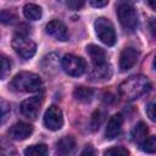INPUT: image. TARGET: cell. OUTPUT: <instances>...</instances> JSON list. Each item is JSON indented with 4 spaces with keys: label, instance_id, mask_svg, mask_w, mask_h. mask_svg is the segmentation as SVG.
I'll list each match as a JSON object with an SVG mask.
<instances>
[{
    "label": "cell",
    "instance_id": "603a6c76",
    "mask_svg": "<svg viewBox=\"0 0 156 156\" xmlns=\"http://www.w3.org/2000/svg\"><path fill=\"white\" fill-rule=\"evenodd\" d=\"M11 71V61L0 54V79H4Z\"/></svg>",
    "mask_w": 156,
    "mask_h": 156
},
{
    "label": "cell",
    "instance_id": "83f0119b",
    "mask_svg": "<svg viewBox=\"0 0 156 156\" xmlns=\"http://www.w3.org/2000/svg\"><path fill=\"white\" fill-rule=\"evenodd\" d=\"M89 1H90L91 6H94V7H104L108 4L110 0H89Z\"/></svg>",
    "mask_w": 156,
    "mask_h": 156
},
{
    "label": "cell",
    "instance_id": "5b68a950",
    "mask_svg": "<svg viewBox=\"0 0 156 156\" xmlns=\"http://www.w3.org/2000/svg\"><path fill=\"white\" fill-rule=\"evenodd\" d=\"M94 28H95V33L98 35V38L106 44L107 46H112L116 43V32L113 28V24L110 20L105 18V17H99L95 23H94Z\"/></svg>",
    "mask_w": 156,
    "mask_h": 156
},
{
    "label": "cell",
    "instance_id": "6da1fadb",
    "mask_svg": "<svg viewBox=\"0 0 156 156\" xmlns=\"http://www.w3.org/2000/svg\"><path fill=\"white\" fill-rule=\"evenodd\" d=\"M151 88L149 79L144 76H132L123 80L119 87V95L126 100H135L146 94Z\"/></svg>",
    "mask_w": 156,
    "mask_h": 156
},
{
    "label": "cell",
    "instance_id": "5bb4252c",
    "mask_svg": "<svg viewBox=\"0 0 156 156\" xmlns=\"http://www.w3.org/2000/svg\"><path fill=\"white\" fill-rule=\"evenodd\" d=\"M87 52L90 56L91 62L94 65H100V63L106 62V52L100 46L94 45V44H90V45L87 46Z\"/></svg>",
    "mask_w": 156,
    "mask_h": 156
},
{
    "label": "cell",
    "instance_id": "f1b7e54d",
    "mask_svg": "<svg viewBox=\"0 0 156 156\" xmlns=\"http://www.w3.org/2000/svg\"><path fill=\"white\" fill-rule=\"evenodd\" d=\"M87 154H88V155H94L95 152H94L91 149H85L84 151H82V154H80V155H82V156H84V155H87Z\"/></svg>",
    "mask_w": 156,
    "mask_h": 156
},
{
    "label": "cell",
    "instance_id": "484cf974",
    "mask_svg": "<svg viewBox=\"0 0 156 156\" xmlns=\"http://www.w3.org/2000/svg\"><path fill=\"white\" fill-rule=\"evenodd\" d=\"M84 5V0H67V6L72 10H78Z\"/></svg>",
    "mask_w": 156,
    "mask_h": 156
},
{
    "label": "cell",
    "instance_id": "52a82bcc",
    "mask_svg": "<svg viewBox=\"0 0 156 156\" xmlns=\"http://www.w3.org/2000/svg\"><path fill=\"white\" fill-rule=\"evenodd\" d=\"M44 126L50 130H58L63 126V115L60 107L51 105L44 115Z\"/></svg>",
    "mask_w": 156,
    "mask_h": 156
},
{
    "label": "cell",
    "instance_id": "f546056e",
    "mask_svg": "<svg viewBox=\"0 0 156 156\" xmlns=\"http://www.w3.org/2000/svg\"><path fill=\"white\" fill-rule=\"evenodd\" d=\"M149 1V4H150V6L152 7V9H155V0H147Z\"/></svg>",
    "mask_w": 156,
    "mask_h": 156
},
{
    "label": "cell",
    "instance_id": "8fae6325",
    "mask_svg": "<svg viewBox=\"0 0 156 156\" xmlns=\"http://www.w3.org/2000/svg\"><path fill=\"white\" fill-rule=\"evenodd\" d=\"M139 54L134 48H126L119 56V68L121 71L126 72L130 69L138 61Z\"/></svg>",
    "mask_w": 156,
    "mask_h": 156
},
{
    "label": "cell",
    "instance_id": "277c9868",
    "mask_svg": "<svg viewBox=\"0 0 156 156\" xmlns=\"http://www.w3.org/2000/svg\"><path fill=\"white\" fill-rule=\"evenodd\" d=\"M117 15H118V20L121 22V24L127 29V30H134L136 29L138 24H139V20H138V13L135 7L128 2H121L117 7Z\"/></svg>",
    "mask_w": 156,
    "mask_h": 156
},
{
    "label": "cell",
    "instance_id": "ba28073f",
    "mask_svg": "<svg viewBox=\"0 0 156 156\" xmlns=\"http://www.w3.org/2000/svg\"><path fill=\"white\" fill-rule=\"evenodd\" d=\"M43 104V99L40 96H33L26 99L21 104V112L29 119H35L40 112V107Z\"/></svg>",
    "mask_w": 156,
    "mask_h": 156
},
{
    "label": "cell",
    "instance_id": "3957f363",
    "mask_svg": "<svg viewBox=\"0 0 156 156\" xmlns=\"http://www.w3.org/2000/svg\"><path fill=\"white\" fill-rule=\"evenodd\" d=\"M12 48L15 51L23 58H30L37 50L35 43L28 37L27 32H23L22 29L17 30L12 39Z\"/></svg>",
    "mask_w": 156,
    "mask_h": 156
},
{
    "label": "cell",
    "instance_id": "9c48e42d",
    "mask_svg": "<svg viewBox=\"0 0 156 156\" xmlns=\"http://www.w3.org/2000/svg\"><path fill=\"white\" fill-rule=\"evenodd\" d=\"M45 30L49 35L54 37L55 39L57 40H61V41H65L68 39V32H67V28L66 26L58 21V20H52L50 21L46 27H45Z\"/></svg>",
    "mask_w": 156,
    "mask_h": 156
},
{
    "label": "cell",
    "instance_id": "4316f807",
    "mask_svg": "<svg viewBox=\"0 0 156 156\" xmlns=\"http://www.w3.org/2000/svg\"><path fill=\"white\" fill-rule=\"evenodd\" d=\"M146 115L149 116L151 121H155V104L154 102H150L146 106Z\"/></svg>",
    "mask_w": 156,
    "mask_h": 156
},
{
    "label": "cell",
    "instance_id": "2e32d148",
    "mask_svg": "<svg viewBox=\"0 0 156 156\" xmlns=\"http://www.w3.org/2000/svg\"><path fill=\"white\" fill-rule=\"evenodd\" d=\"M147 126L144 122H139L132 130V140L136 144H141L147 138Z\"/></svg>",
    "mask_w": 156,
    "mask_h": 156
},
{
    "label": "cell",
    "instance_id": "9a60e30c",
    "mask_svg": "<svg viewBox=\"0 0 156 156\" xmlns=\"http://www.w3.org/2000/svg\"><path fill=\"white\" fill-rule=\"evenodd\" d=\"M76 146V141L72 136H63L61 138L57 143H56V150L58 154L61 155H67V154H71L73 151Z\"/></svg>",
    "mask_w": 156,
    "mask_h": 156
},
{
    "label": "cell",
    "instance_id": "30bf717a",
    "mask_svg": "<svg viewBox=\"0 0 156 156\" xmlns=\"http://www.w3.org/2000/svg\"><path fill=\"white\" fill-rule=\"evenodd\" d=\"M33 133V127L29 123L17 122L9 129V136L13 140H24Z\"/></svg>",
    "mask_w": 156,
    "mask_h": 156
},
{
    "label": "cell",
    "instance_id": "ac0fdd59",
    "mask_svg": "<svg viewBox=\"0 0 156 156\" xmlns=\"http://www.w3.org/2000/svg\"><path fill=\"white\" fill-rule=\"evenodd\" d=\"M23 15L29 21H38L41 18L43 12H41L40 6H38L35 4H27L23 7Z\"/></svg>",
    "mask_w": 156,
    "mask_h": 156
},
{
    "label": "cell",
    "instance_id": "44dd1931",
    "mask_svg": "<svg viewBox=\"0 0 156 156\" xmlns=\"http://www.w3.org/2000/svg\"><path fill=\"white\" fill-rule=\"evenodd\" d=\"M141 146V150L147 152V154H154L156 151V139L154 135L147 136L141 144H139Z\"/></svg>",
    "mask_w": 156,
    "mask_h": 156
},
{
    "label": "cell",
    "instance_id": "7c38bea8",
    "mask_svg": "<svg viewBox=\"0 0 156 156\" xmlns=\"http://www.w3.org/2000/svg\"><path fill=\"white\" fill-rule=\"evenodd\" d=\"M122 124H123V117L121 113H116L113 115L108 122H107V127L105 130V135L107 139H115L122 129Z\"/></svg>",
    "mask_w": 156,
    "mask_h": 156
},
{
    "label": "cell",
    "instance_id": "cb8c5ba5",
    "mask_svg": "<svg viewBox=\"0 0 156 156\" xmlns=\"http://www.w3.org/2000/svg\"><path fill=\"white\" fill-rule=\"evenodd\" d=\"M106 156H126L129 154V151L127 149H124L123 146H116V147H111V149H107L105 152H104Z\"/></svg>",
    "mask_w": 156,
    "mask_h": 156
},
{
    "label": "cell",
    "instance_id": "4fadbf2b",
    "mask_svg": "<svg viewBox=\"0 0 156 156\" xmlns=\"http://www.w3.org/2000/svg\"><path fill=\"white\" fill-rule=\"evenodd\" d=\"M110 76H111L110 65L104 62L100 65H94V68L89 74V78L91 80H102V79H108Z\"/></svg>",
    "mask_w": 156,
    "mask_h": 156
},
{
    "label": "cell",
    "instance_id": "7a4b0ae2",
    "mask_svg": "<svg viewBox=\"0 0 156 156\" xmlns=\"http://www.w3.org/2000/svg\"><path fill=\"white\" fill-rule=\"evenodd\" d=\"M10 88L20 93H37L43 88V82L40 77L32 72H20L16 74L11 83Z\"/></svg>",
    "mask_w": 156,
    "mask_h": 156
},
{
    "label": "cell",
    "instance_id": "8992f818",
    "mask_svg": "<svg viewBox=\"0 0 156 156\" xmlns=\"http://www.w3.org/2000/svg\"><path fill=\"white\" fill-rule=\"evenodd\" d=\"M61 66H62V69L68 74V76H72V77H79L82 76L84 72H85V61L79 57V56H76V55H65L62 61H61Z\"/></svg>",
    "mask_w": 156,
    "mask_h": 156
},
{
    "label": "cell",
    "instance_id": "7402d4cb",
    "mask_svg": "<svg viewBox=\"0 0 156 156\" xmlns=\"http://www.w3.org/2000/svg\"><path fill=\"white\" fill-rule=\"evenodd\" d=\"M10 112H11L10 104L6 100L0 98V124H2L4 122L7 121V118L10 116Z\"/></svg>",
    "mask_w": 156,
    "mask_h": 156
},
{
    "label": "cell",
    "instance_id": "ffe728a7",
    "mask_svg": "<svg viewBox=\"0 0 156 156\" xmlns=\"http://www.w3.org/2000/svg\"><path fill=\"white\" fill-rule=\"evenodd\" d=\"M17 21V16L12 10H2L0 11V22L2 24H12Z\"/></svg>",
    "mask_w": 156,
    "mask_h": 156
},
{
    "label": "cell",
    "instance_id": "e0dca14e",
    "mask_svg": "<svg viewBox=\"0 0 156 156\" xmlns=\"http://www.w3.org/2000/svg\"><path fill=\"white\" fill-rule=\"evenodd\" d=\"M94 95V90L88 87H77L73 91V96L76 100L80 102H90Z\"/></svg>",
    "mask_w": 156,
    "mask_h": 156
},
{
    "label": "cell",
    "instance_id": "d6986e66",
    "mask_svg": "<svg viewBox=\"0 0 156 156\" xmlns=\"http://www.w3.org/2000/svg\"><path fill=\"white\" fill-rule=\"evenodd\" d=\"M24 155H27V156H46L48 155V146L45 144L28 146L24 150Z\"/></svg>",
    "mask_w": 156,
    "mask_h": 156
},
{
    "label": "cell",
    "instance_id": "d4e9b609",
    "mask_svg": "<svg viewBox=\"0 0 156 156\" xmlns=\"http://www.w3.org/2000/svg\"><path fill=\"white\" fill-rule=\"evenodd\" d=\"M102 122V116H101V112L100 111H95L91 116V121H90V126H91V129L93 130H96L99 129L100 124Z\"/></svg>",
    "mask_w": 156,
    "mask_h": 156
}]
</instances>
